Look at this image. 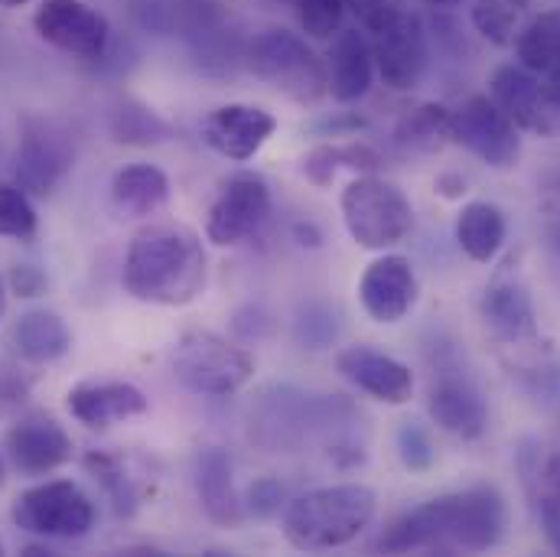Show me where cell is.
I'll return each mask as SVG.
<instances>
[{
  "label": "cell",
  "mask_w": 560,
  "mask_h": 557,
  "mask_svg": "<svg viewBox=\"0 0 560 557\" xmlns=\"http://www.w3.org/2000/svg\"><path fill=\"white\" fill-rule=\"evenodd\" d=\"M85 466L89 473L102 483V489L108 492L112 506L118 515H131L138 509V489L131 483V476L125 473L121 460L118 456H108V453H89L85 456Z\"/></svg>",
  "instance_id": "33"
},
{
  "label": "cell",
  "mask_w": 560,
  "mask_h": 557,
  "mask_svg": "<svg viewBox=\"0 0 560 557\" xmlns=\"http://www.w3.org/2000/svg\"><path fill=\"white\" fill-rule=\"evenodd\" d=\"M326 79H329V95L339 105H352L369 95L375 79V53L365 33L339 30L332 36L326 56Z\"/></svg>",
  "instance_id": "23"
},
{
  "label": "cell",
  "mask_w": 560,
  "mask_h": 557,
  "mask_svg": "<svg viewBox=\"0 0 560 557\" xmlns=\"http://www.w3.org/2000/svg\"><path fill=\"white\" fill-rule=\"evenodd\" d=\"M418 275L411 258L405 255H382L375 258L359 280L362 310L375 323H401L418 303Z\"/></svg>",
  "instance_id": "19"
},
{
  "label": "cell",
  "mask_w": 560,
  "mask_h": 557,
  "mask_svg": "<svg viewBox=\"0 0 560 557\" xmlns=\"http://www.w3.org/2000/svg\"><path fill=\"white\" fill-rule=\"evenodd\" d=\"M140 30L153 36H179L186 43L225 26L222 0H128Z\"/></svg>",
  "instance_id": "21"
},
{
  "label": "cell",
  "mask_w": 560,
  "mask_h": 557,
  "mask_svg": "<svg viewBox=\"0 0 560 557\" xmlns=\"http://www.w3.org/2000/svg\"><path fill=\"white\" fill-rule=\"evenodd\" d=\"M372 53L382 82L392 92H411L418 89L427 66H430V46H427V26L415 10L395 13L378 33H372Z\"/></svg>",
  "instance_id": "14"
},
{
  "label": "cell",
  "mask_w": 560,
  "mask_h": 557,
  "mask_svg": "<svg viewBox=\"0 0 560 557\" xmlns=\"http://www.w3.org/2000/svg\"><path fill=\"white\" fill-rule=\"evenodd\" d=\"M395 446H398V456L401 463L411 469V473H427L433 463H436V446L430 440V433L415 423V420H405L395 433Z\"/></svg>",
  "instance_id": "37"
},
{
  "label": "cell",
  "mask_w": 560,
  "mask_h": 557,
  "mask_svg": "<svg viewBox=\"0 0 560 557\" xmlns=\"http://www.w3.org/2000/svg\"><path fill=\"white\" fill-rule=\"evenodd\" d=\"M26 392H30V379H20L16 369L3 365L0 369V398L3 402H23Z\"/></svg>",
  "instance_id": "45"
},
{
  "label": "cell",
  "mask_w": 560,
  "mask_h": 557,
  "mask_svg": "<svg viewBox=\"0 0 560 557\" xmlns=\"http://www.w3.org/2000/svg\"><path fill=\"white\" fill-rule=\"evenodd\" d=\"M296 239H300V245H310V248H316L323 239H319V232H316V225H296Z\"/></svg>",
  "instance_id": "47"
},
{
  "label": "cell",
  "mask_w": 560,
  "mask_h": 557,
  "mask_svg": "<svg viewBox=\"0 0 560 557\" xmlns=\"http://www.w3.org/2000/svg\"><path fill=\"white\" fill-rule=\"evenodd\" d=\"M339 166H342L339 143H316V147L300 160L303 176H306L313 186H319V189H323V186H329V183L336 179Z\"/></svg>",
  "instance_id": "40"
},
{
  "label": "cell",
  "mask_w": 560,
  "mask_h": 557,
  "mask_svg": "<svg viewBox=\"0 0 560 557\" xmlns=\"http://www.w3.org/2000/svg\"><path fill=\"white\" fill-rule=\"evenodd\" d=\"M150 402L131 382H82L69 392L72 418L92 430H105L112 423L147 415Z\"/></svg>",
  "instance_id": "24"
},
{
  "label": "cell",
  "mask_w": 560,
  "mask_h": 557,
  "mask_svg": "<svg viewBox=\"0 0 560 557\" xmlns=\"http://www.w3.org/2000/svg\"><path fill=\"white\" fill-rule=\"evenodd\" d=\"M3 473H7V469H3V460H0V486H3V479H7Z\"/></svg>",
  "instance_id": "52"
},
{
  "label": "cell",
  "mask_w": 560,
  "mask_h": 557,
  "mask_svg": "<svg viewBox=\"0 0 560 557\" xmlns=\"http://www.w3.org/2000/svg\"><path fill=\"white\" fill-rule=\"evenodd\" d=\"M271 216V186L261 173L242 170L232 173L215 202L209 206V219H206V239L219 248H232L242 245L245 239H252Z\"/></svg>",
  "instance_id": "10"
},
{
  "label": "cell",
  "mask_w": 560,
  "mask_h": 557,
  "mask_svg": "<svg viewBox=\"0 0 560 557\" xmlns=\"http://www.w3.org/2000/svg\"><path fill=\"white\" fill-rule=\"evenodd\" d=\"M492 98L512 118L518 131L535 138H560V105L535 72L522 66H502L492 76Z\"/></svg>",
  "instance_id": "16"
},
{
  "label": "cell",
  "mask_w": 560,
  "mask_h": 557,
  "mask_svg": "<svg viewBox=\"0 0 560 557\" xmlns=\"http://www.w3.org/2000/svg\"><path fill=\"white\" fill-rule=\"evenodd\" d=\"M245 66L296 105H316L329 92L326 62L290 30H265L248 39Z\"/></svg>",
  "instance_id": "5"
},
{
  "label": "cell",
  "mask_w": 560,
  "mask_h": 557,
  "mask_svg": "<svg viewBox=\"0 0 560 557\" xmlns=\"http://www.w3.org/2000/svg\"><path fill=\"white\" fill-rule=\"evenodd\" d=\"M275 131H278V118L271 112H265L258 105H238V102L215 108L202 121V140L215 153H222L235 163L252 160Z\"/></svg>",
  "instance_id": "20"
},
{
  "label": "cell",
  "mask_w": 560,
  "mask_h": 557,
  "mask_svg": "<svg viewBox=\"0 0 560 557\" xmlns=\"http://www.w3.org/2000/svg\"><path fill=\"white\" fill-rule=\"evenodd\" d=\"M303 26L306 36L313 39H332L342 30L346 16V0H287Z\"/></svg>",
  "instance_id": "35"
},
{
  "label": "cell",
  "mask_w": 560,
  "mask_h": 557,
  "mask_svg": "<svg viewBox=\"0 0 560 557\" xmlns=\"http://www.w3.org/2000/svg\"><path fill=\"white\" fill-rule=\"evenodd\" d=\"M433 186H436V193L446 196V199H459V196L466 193V179L456 176V173H440Z\"/></svg>",
  "instance_id": "46"
},
{
  "label": "cell",
  "mask_w": 560,
  "mask_h": 557,
  "mask_svg": "<svg viewBox=\"0 0 560 557\" xmlns=\"http://www.w3.org/2000/svg\"><path fill=\"white\" fill-rule=\"evenodd\" d=\"M509 369L528 395H535L545 405H560V359L555 352L535 349L532 359H522Z\"/></svg>",
  "instance_id": "32"
},
{
  "label": "cell",
  "mask_w": 560,
  "mask_h": 557,
  "mask_svg": "<svg viewBox=\"0 0 560 557\" xmlns=\"http://www.w3.org/2000/svg\"><path fill=\"white\" fill-rule=\"evenodd\" d=\"M173 375L183 388L209 398L242 392L255 375V359L242 346L209 329H189L173 349Z\"/></svg>",
  "instance_id": "7"
},
{
  "label": "cell",
  "mask_w": 560,
  "mask_h": 557,
  "mask_svg": "<svg viewBox=\"0 0 560 557\" xmlns=\"http://www.w3.org/2000/svg\"><path fill=\"white\" fill-rule=\"evenodd\" d=\"M336 372L385 405H408L415 395V372L388 352L372 346H346L336 352Z\"/></svg>",
  "instance_id": "18"
},
{
  "label": "cell",
  "mask_w": 560,
  "mask_h": 557,
  "mask_svg": "<svg viewBox=\"0 0 560 557\" xmlns=\"http://www.w3.org/2000/svg\"><path fill=\"white\" fill-rule=\"evenodd\" d=\"M192 486H196V499L202 506V512L222 525V529H238L245 522V506L235 486V469H232V456L219 446H206L196 453L192 463Z\"/></svg>",
  "instance_id": "22"
},
{
  "label": "cell",
  "mask_w": 560,
  "mask_h": 557,
  "mask_svg": "<svg viewBox=\"0 0 560 557\" xmlns=\"http://www.w3.org/2000/svg\"><path fill=\"white\" fill-rule=\"evenodd\" d=\"M108 128H112V138L128 147H153L170 138V125L140 102H121L112 112Z\"/></svg>",
  "instance_id": "31"
},
{
  "label": "cell",
  "mask_w": 560,
  "mask_h": 557,
  "mask_svg": "<svg viewBox=\"0 0 560 557\" xmlns=\"http://www.w3.org/2000/svg\"><path fill=\"white\" fill-rule=\"evenodd\" d=\"M0 555H3V542H0Z\"/></svg>",
  "instance_id": "53"
},
{
  "label": "cell",
  "mask_w": 560,
  "mask_h": 557,
  "mask_svg": "<svg viewBox=\"0 0 560 557\" xmlns=\"http://www.w3.org/2000/svg\"><path fill=\"white\" fill-rule=\"evenodd\" d=\"M339 333V323H336V313H329L326 306L319 303H310L300 310L296 316V339L310 349H326Z\"/></svg>",
  "instance_id": "38"
},
{
  "label": "cell",
  "mask_w": 560,
  "mask_h": 557,
  "mask_svg": "<svg viewBox=\"0 0 560 557\" xmlns=\"http://www.w3.org/2000/svg\"><path fill=\"white\" fill-rule=\"evenodd\" d=\"M3 7H23V3H30V0H0Z\"/></svg>",
  "instance_id": "51"
},
{
  "label": "cell",
  "mask_w": 560,
  "mask_h": 557,
  "mask_svg": "<svg viewBox=\"0 0 560 557\" xmlns=\"http://www.w3.org/2000/svg\"><path fill=\"white\" fill-rule=\"evenodd\" d=\"M538 229L551 265L560 271V170L548 173L538 186Z\"/></svg>",
  "instance_id": "36"
},
{
  "label": "cell",
  "mask_w": 560,
  "mask_h": 557,
  "mask_svg": "<svg viewBox=\"0 0 560 557\" xmlns=\"http://www.w3.org/2000/svg\"><path fill=\"white\" fill-rule=\"evenodd\" d=\"M33 30L52 49L75 59H102L112 43V23L85 0H43L33 13Z\"/></svg>",
  "instance_id": "13"
},
{
  "label": "cell",
  "mask_w": 560,
  "mask_h": 557,
  "mask_svg": "<svg viewBox=\"0 0 560 557\" xmlns=\"http://www.w3.org/2000/svg\"><path fill=\"white\" fill-rule=\"evenodd\" d=\"M3 456L23 476H46L72 460V437L49 411H26L3 430Z\"/></svg>",
  "instance_id": "15"
},
{
  "label": "cell",
  "mask_w": 560,
  "mask_h": 557,
  "mask_svg": "<svg viewBox=\"0 0 560 557\" xmlns=\"http://www.w3.org/2000/svg\"><path fill=\"white\" fill-rule=\"evenodd\" d=\"M450 108L436 105V102H423L418 108H411L398 128H395V143L415 153H433L450 140Z\"/></svg>",
  "instance_id": "30"
},
{
  "label": "cell",
  "mask_w": 560,
  "mask_h": 557,
  "mask_svg": "<svg viewBox=\"0 0 560 557\" xmlns=\"http://www.w3.org/2000/svg\"><path fill=\"white\" fill-rule=\"evenodd\" d=\"M339 156L342 166L355 170V173H375L382 166V156L375 147H369L365 140H352V143H339Z\"/></svg>",
  "instance_id": "42"
},
{
  "label": "cell",
  "mask_w": 560,
  "mask_h": 557,
  "mask_svg": "<svg viewBox=\"0 0 560 557\" xmlns=\"http://www.w3.org/2000/svg\"><path fill=\"white\" fill-rule=\"evenodd\" d=\"M10 519L20 532L36 538L72 542L85 538L95 525V502L69 479H49L13 499Z\"/></svg>",
  "instance_id": "8"
},
{
  "label": "cell",
  "mask_w": 560,
  "mask_h": 557,
  "mask_svg": "<svg viewBox=\"0 0 560 557\" xmlns=\"http://www.w3.org/2000/svg\"><path fill=\"white\" fill-rule=\"evenodd\" d=\"M532 509L538 515V525H541L548 545L560 555V502H555V499H535Z\"/></svg>",
  "instance_id": "43"
},
{
  "label": "cell",
  "mask_w": 560,
  "mask_h": 557,
  "mask_svg": "<svg viewBox=\"0 0 560 557\" xmlns=\"http://www.w3.org/2000/svg\"><path fill=\"white\" fill-rule=\"evenodd\" d=\"M532 13V0H476L472 3V26L492 46H512L525 30Z\"/></svg>",
  "instance_id": "29"
},
{
  "label": "cell",
  "mask_w": 560,
  "mask_h": 557,
  "mask_svg": "<svg viewBox=\"0 0 560 557\" xmlns=\"http://www.w3.org/2000/svg\"><path fill=\"white\" fill-rule=\"evenodd\" d=\"M427 7H433V10H450V7H459V3H466V0H423Z\"/></svg>",
  "instance_id": "49"
},
{
  "label": "cell",
  "mask_w": 560,
  "mask_h": 557,
  "mask_svg": "<svg viewBox=\"0 0 560 557\" xmlns=\"http://www.w3.org/2000/svg\"><path fill=\"white\" fill-rule=\"evenodd\" d=\"M342 222L359 248L388 252L408 239L415 209L395 183L362 173L342 189Z\"/></svg>",
  "instance_id": "6"
},
{
  "label": "cell",
  "mask_w": 560,
  "mask_h": 557,
  "mask_svg": "<svg viewBox=\"0 0 560 557\" xmlns=\"http://www.w3.org/2000/svg\"><path fill=\"white\" fill-rule=\"evenodd\" d=\"M75 163V147L69 131L43 115L20 118V143H16V183L33 193H52Z\"/></svg>",
  "instance_id": "11"
},
{
  "label": "cell",
  "mask_w": 560,
  "mask_h": 557,
  "mask_svg": "<svg viewBox=\"0 0 560 557\" xmlns=\"http://www.w3.org/2000/svg\"><path fill=\"white\" fill-rule=\"evenodd\" d=\"M242 506H245V515L275 519V515H280V509H287V489L275 476H261L245 489Z\"/></svg>",
  "instance_id": "39"
},
{
  "label": "cell",
  "mask_w": 560,
  "mask_h": 557,
  "mask_svg": "<svg viewBox=\"0 0 560 557\" xmlns=\"http://www.w3.org/2000/svg\"><path fill=\"white\" fill-rule=\"evenodd\" d=\"M505 235H509V222L495 202L476 199L466 202L456 216V245L476 265L495 262V255L505 245Z\"/></svg>",
  "instance_id": "26"
},
{
  "label": "cell",
  "mask_w": 560,
  "mask_h": 557,
  "mask_svg": "<svg viewBox=\"0 0 560 557\" xmlns=\"http://www.w3.org/2000/svg\"><path fill=\"white\" fill-rule=\"evenodd\" d=\"M349 415L352 405L342 395L313 398L306 392L280 385L265 392L261 402L252 408V437L275 453H293L303 443H310L319 430L339 423V418Z\"/></svg>",
  "instance_id": "4"
},
{
  "label": "cell",
  "mask_w": 560,
  "mask_h": 557,
  "mask_svg": "<svg viewBox=\"0 0 560 557\" xmlns=\"http://www.w3.org/2000/svg\"><path fill=\"white\" fill-rule=\"evenodd\" d=\"M10 287L20 297H39L46 290V275L36 265H16L10 271Z\"/></svg>",
  "instance_id": "44"
},
{
  "label": "cell",
  "mask_w": 560,
  "mask_h": 557,
  "mask_svg": "<svg viewBox=\"0 0 560 557\" xmlns=\"http://www.w3.org/2000/svg\"><path fill=\"white\" fill-rule=\"evenodd\" d=\"M427 415L456 440H479L489 430V408L472 382V375L456 362L450 349H440L430 388H427Z\"/></svg>",
  "instance_id": "9"
},
{
  "label": "cell",
  "mask_w": 560,
  "mask_h": 557,
  "mask_svg": "<svg viewBox=\"0 0 560 557\" xmlns=\"http://www.w3.org/2000/svg\"><path fill=\"white\" fill-rule=\"evenodd\" d=\"M548 92L555 95V102L560 105V69H555V72L548 76Z\"/></svg>",
  "instance_id": "48"
},
{
  "label": "cell",
  "mask_w": 560,
  "mask_h": 557,
  "mask_svg": "<svg viewBox=\"0 0 560 557\" xmlns=\"http://www.w3.org/2000/svg\"><path fill=\"white\" fill-rule=\"evenodd\" d=\"M450 140L495 170H509L522 156L518 128L489 95H469L450 115Z\"/></svg>",
  "instance_id": "12"
},
{
  "label": "cell",
  "mask_w": 560,
  "mask_h": 557,
  "mask_svg": "<svg viewBox=\"0 0 560 557\" xmlns=\"http://www.w3.org/2000/svg\"><path fill=\"white\" fill-rule=\"evenodd\" d=\"M509 506L495 486H472L420 502L388 525L378 548L385 555H482L502 545Z\"/></svg>",
  "instance_id": "1"
},
{
  "label": "cell",
  "mask_w": 560,
  "mask_h": 557,
  "mask_svg": "<svg viewBox=\"0 0 560 557\" xmlns=\"http://www.w3.org/2000/svg\"><path fill=\"white\" fill-rule=\"evenodd\" d=\"M10 349L30 365H49L72 349V333L66 320L52 310H26L10 326Z\"/></svg>",
  "instance_id": "25"
},
{
  "label": "cell",
  "mask_w": 560,
  "mask_h": 557,
  "mask_svg": "<svg viewBox=\"0 0 560 557\" xmlns=\"http://www.w3.org/2000/svg\"><path fill=\"white\" fill-rule=\"evenodd\" d=\"M479 316L486 333L509 349L538 343V316H535L532 293L515 275L502 271L489 280L479 300Z\"/></svg>",
  "instance_id": "17"
},
{
  "label": "cell",
  "mask_w": 560,
  "mask_h": 557,
  "mask_svg": "<svg viewBox=\"0 0 560 557\" xmlns=\"http://www.w3.org/2000/svg\"><path fill=\"white\" fill-rule=\"evenodd\" d=\"M3 313H7V293H3V283H0V320H3Z\"/></svg>",
  "instance_id": "50"
},
{
  "label": "cell",
  "mask_w": 560,
  "mask_h": 557,
  "mask_svg": "<svg viewBox=\"0 0 560 557\" xmlns=\"http://www.w3.org/2000/svg\"><path fill=\"white\" fill-rule=\"evenodd\" d=\"M112 199L128 216H153L170 202V179L153 163L121 166L112 179Z\"/></svg>",
  "instance_id": "27"
},
{
  "label": "cell",
  "mask_w": 560,
  "mask_h": 557,
  "mask_svg": "<svg viewBox=\"0 0 560 557\" xmlns=\"http://www.w3.org/2000/svg\"><path fill=\"white\" fill-rule=\"evenodd\" d=\"M346 10L355 13L365 33H378L395 13L405 10V0H346Z\"/></svg>",
  "instance_id": "41"
},
{
  "label": "cell",
  "mask_w": 560,
  "mask_h": 557,
  "mask_svg": "<svg viewBox=\"0 0 560 557\" xmlns=\"http://www.w3.org/2000/svg\"><path fill=\"white\" fill-rule=\"evenodd\" d=\"M512 46L522 69L535 76H551L560 69V10H545L532 16Z\"/></svg>",
  "instance_id": "28"
},
{
  "label": "cell",
  "mask_w": 560,
  "mask_h": 557,
  "mask_svg": "<svg viewBox=\"0 0 560 557\" xmlns=\"http://www.w3.org/2000/svg\"><path fill=\"white\" fill-rule=\"evenodd\" d=\"M36 209L20 183H0V239L26 242L36 235Z\"/></svg>",
  "instance_id": "34"
},
{
  "label": "cell",
  "mask_w": 560,
  "mask_h": 557,
  "mask_svg": "<svg viewBox=\"0 0 560 557\" xmlns=\"http://www.w3.org/2000/svg\"><path fill=\"white\" fill-rule=\"evenodd\" d=\"M378 499L362 483L310 489L287 502L283 538L296 552H332L355 542L375 519Z\"/></svg>",
  "instance_id": "3"
},
{
  "label": "cell",
  "mask_w": 560,
  "mask_h": 557,
  "mask_svg": "<svg viewBox=\"0 0 560 557\" xmlns=\"http://www.w3.org/2000/svg\"><path fill=\"white\" fill-rule=\"evenodd\" d=\"M206 248L186 225H147L125 255L121 283L140 303L186 306L206 287Z\"/></svg>",
  "instance_id": "2"
}]
</instances>
